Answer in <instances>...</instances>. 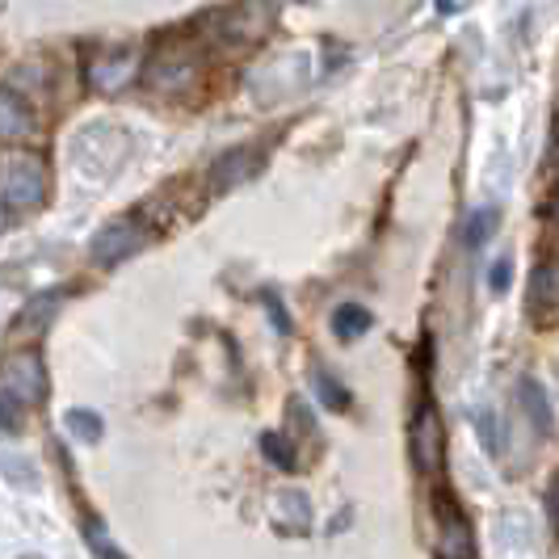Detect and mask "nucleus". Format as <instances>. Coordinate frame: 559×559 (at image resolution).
<instances>
[{
	"label": "nucleus",
	"instance_id": "nucleus-5",
	"mask_svg": "<svg viewBox=\"0 0 559 559\" xmlns=\"http://www.w3.org/2000/svg\"><path fill=\"white\" fill-rule=\"evenodd\" d=\"M143 245V231L140 224H131V219H122V224L106 227L97 240H93V261L97 265H114V261H122V257H131V252Z\"/></svg>",
	"mask_w": 559,
	"mask_h": 559
},
{
	"label": "nucleus",
	"instance_id": "nucleus-9",
	"mask_svg": "<svg viewBox=\"0 0 559 559\" xmlns=\"http://www.w3.org/2000/svg\"><path fill=\"white\" fill-rule=\"evenodd\" d=\"M316 395H320V404L333 408V413H345V408H349V392H341L336 379H329V374H316Z\"/></svg>",
	"mask_w": 559,
	"mask_h": 559
},
{
	"label": "nucleus",
	"instance_id": "nucleus-10",
	"mask_svg": "<svg viewBox=\"0 0 559 559\" xmlns=\"http://www.w3.org/2000/svg\"><path fill=\"white\" fill-rule=\"evenodd\" d=\"M261 447H265V454H270V463H278V467H295V454H290V447H286L282 438L265 433V438H261Z\"/></svg>",
	"mask_w": 559,
	"mask_h": 559
},
{
	"label": "nucleus",
	"instance_id": "nucleus-1",
	"mask_svg": "<svg viewBox=\"0 0 559 559\" xmlns=\"http://www.w3.org/2000/svg\"><path fill=\"white\" fill-rule=\"evenodd\" d=\"M413 459H417L420 476L438 479L442 467H447V429H442V417H438V404L425 400L413 417Z\"/></svg>",
	"mask_w": 559,
	"mask_h": 559
},
{
	"label": "nucleus",
	"instance_id": "nucleus-4",
	"mask_svg": "<svg viewBox=\"0 0 559 559\" xmlns=\"http://www.w3.org/2000/svg\"><path fill=\"white\" fill-rule=\"evenodd\" d=\"M526 308L538 324H547L559 308V265H534L526 286Z\"/></svg>",
	"mask_w": 559,
	"mask_h": 559
},
{
	"label": "nucleus",
	"instance_id": "nucleus-7",
	"mask_svg": "<svg viewBox=\"0 0 559 559\" xmlns=\"http://www.w3.org/2000/svg\"><path fill=\"white\" fill-rule=\"evenodd\" d=\"M26 131H29L26 106H22L13 93H4V88H0V140H22Z\"/></svg>",
	"mask_w": 559,
	"mask_h": 559
},
{
	"label": "nucleus",
	"instance_id": "nucleus-12",
	"mask_svg": "<svg viewBox=\"0 0 559 559\" xmlns=\"http://www.w3.org/2000/svg\"><path fill=\"white\" fill-rule=\"evenodd\" d=\"M547 513H551V531L559 534V472L551 476V488H547Z\"/></svg>",
	"mask_w": 559,
	"mask_h": 559
},
{
	"label": "nucleus",
	"instance_id": "nucleus-13",
	"mask_svg": "<svg viewBox=\"0 0 559 559\" xmlns=\"http://www.w3.org/2000/svg\"><path fill=\"white\" fill-rule=\"evenodd\" d=\"M492 227H497V215H492V211H479L476 215V224H472V240H484V236H488V231H492Z\"/></svg>",
	"mask_w": 559,
	"mask_h": 559
},
{
	"label": "nucleus",
	"instance_id": "nucleus-2",
	"mask_svg": "<svg viewBox=\"0 0 559 559\" xmlns=\"http://www.w3.org/2000/svg\"><path fill=\"white\" fill-rule=\"evenodd\" d=\"M433 518H438V547H442V559H476L472 522L463 518V509H459V501L450 497L447 488L433 492Z\"/></svg>",
	"mask_w": 559,
	"mask_h": 559
},
{
	"label": "nucleus",
	"instance_id": "nucleus-6",
	"mask_svg": "<svg viewBox=\"0 0 559 559\" xmlns=\"http://www.w3.org/2000/svg\"><path fill=\"white\" fill-rule=\"evenodd\" d=\"M518 400H522L526 417L534 420V429H538V433H551V404H547V392H543L534 379H522V388H518Z\"/></svg>",
	"mask_w": 559,
	"mask_h": 559
},
{
	"label": "nucleus",
	"instance_id": "nucleus-16",
	"mask_svg": "<svg viewBox=\"0 0 559 559\" xmlns=\"http://www.w3.org/2000/svg\"><path fill=\"white\" fill-rule=\"evenodd\" d=\"M4 224H9V206L0 202V231H4Z\"/></svg>",
	"mask_w": 559,
	"mask_h": 559
},
{
	"label": "nucleus",
	"instance_id": "nucleus-11",
	"mask_svg": "<svg viewBox=\"0 0 559 559\" xmlns=\"http://www.w3.org/2000/svg\"><path fill=\"white\" fill-rule=\"evenodd\" d=\"M68 429H72V433H81V438H88V442L102 433V425H97L93 413H72V417H68Z\"/></svg>",
	"mask_w": 559,
	"mask_h": 559
},
{
	"label": "nucleus",
	"instance_id": "nucleus-17",
	"mask_svg": "<svg viewBox=\"0 0 559 559\" xmlns=\"http://www.w3.org/2000/svg\"><path fill=\"white\" fill-rule=\"evenodd\" d=\"M551 215L559 219V186H556V198H551Z\"/></svg>",
	"mask_w": 559,
	"mask_h": 559
},
{
	"label": "nucleus",
	"instance_id": "nucleus-8",
	"mask_svg": "<svg viewBox=\"0 0 559 559\" xmlns=\"http://www.w3.org/2000/svg\"><path fill=\"white\" fill-rule=\"evenodd\" d=\"M370 329V311L358 308V304H345V308L333 311V333L341 341H354V336H362Z\"/></svg>",
	"mask_w": 559,
	"mask_h": 559
},
{
	"label": "nucleus",
	"instance_id": "nucleus-3",
	"mask_svg": "<svg viewBox=\"0 0 559 559\" xmlns=\"http://www.w3.org/2000/svg\"><path fill=\"white\" fill-rule=\"evenodd\" d=\"M43 194H47V177H43L38 165L9 168V177L0 181V202H4L9 211H29V206L43 202Z\"/></svg>",
	"mask_w": 559,
	"mask_h": 559
},
{
	"label": "nucleus",
	"instance_id": "nucleus-14",
	"mask_svg": "<svg viewBox=\"0 0 559 559\" xmlns=\"http://www.w3.org/2000/svg\"><path fill=\"white\" fill-rule=\"evenodd\" d=\"M479 433H484V447L497 450L501 442H497V420H492V413H484V420H479Z\"/></svg>",
	"mask_w": 559,
	"mask_h": 559
},
{
	"label": "nucleus",
	"instance_id": "nucleus-15",
	"mask_svg": "<svg viewBox=\"0 0 559 559\" xmlns=\"http://www.w3.org/2000/svg\"><path fill=\"white\" fill-rule=\"evenodd\" d=\"M492 286H497V290H504V286H509V265H497V274H492Z\"/></svg>",
	"mask_w": 559,
	"mask_h": 559
}]
</instances>
